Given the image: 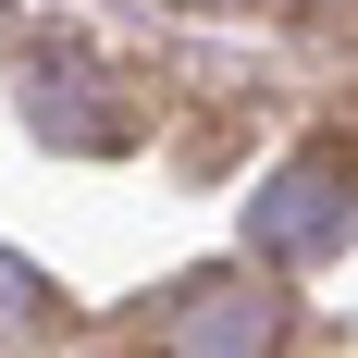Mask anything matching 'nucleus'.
I'll list each match as a JSON object with an SVG mask.
<instances>
[{
	"mask_svg": "<svg viewBox=\"0 0 358 358\" xmlns=\"http://www.w3.org/2000/svg\"><path fill=\"white\" fill-rule=\"evenodd\" d=\"M334 235H346V148L322 136V148H296L285 173L248 198V259L259 272H296V259H322Z\"/></svg>",
	"mask_w": 358,
	"mask_h": 358,
	"instance_id": "obj_1",
	"label": "nucleus"
},
{
	"mask_svg": "<svg viewBox=\"0 0 358 358\" xmlns=\"http://www.w3.org/2000/svg\"><path fill=\"white\" fill-rule=\"evenodd\" d=\"M285 334V296L259 285V272H198V285H173V309L148 322V346L161 358H259Z\"/></svg>",
	"mask_w": 358,
	"mask_h": 358,
	"instance_id": "obj_2",
	"label": "nucleus"
},
{
	"mask_svg": "<svg viewBox=\"0 0 358 358\" xmlns=\"http://www.w3.org/2000/svg\"><path fill=\"white\" fill-rule=\"evenodd\" d=\"M37 136L50 148H136V124H148V99H111V74L99 62H74L62 37H50V62H37Z\"/></svg>",
	"mask_w": 358,
	"mask_h": 358,
	"instance_id": "obj_3",
	"label": "nucleus"
},
{
	"mask_svg": "<svg viewBox=\"0 0 358 358\" xmlns=\"http://www.w3.org/2000/svg\"><path fill=\"white\" fill-rule=\"evenodd\" d=\"M37 322H50V285H37L25 259L0 248V334H37Z\"/></svg>",
	"mask_w": 358,
	"mask_h": 358,
	"instance_id": "obj_4",
	"label": "nucleus"
}]
</instances>
